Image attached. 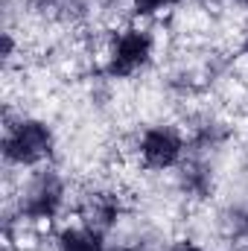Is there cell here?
Wrapping results in <instances>:
<instances>
[{"instance_id": "cell-1", "label": "cell", "mask_w": 248, "mask_h": 251, "mask_svg": "<svg viewBox=\"0 0 248 251\" xmlns=\"http://www.w3.org/2000/svg\"><path fill=\"white\" fill-rule=\"evenodd\" d=\"M56 134L44 120L24 117L6 128L3 137V158L15 167H38L53 155Z\"/></svg>"}, {"instance_id": "cell-2", "label": "cell", "mask_w": 248, "mask_h": 251, "mask_svg": "<svg viewBox=\"0 0 248 251\" xmlns=\"http://www.w3.org/2000/svg\"><path fill=\"white\" fill-rule=\"evenodd\" d=\"M152 50H155L152 32H146L140 26H125L111 38L105 73L111 79H128V76H134L137 70H143L149 64Z\"/></svg>"}, {"instance_id": "cell-3", "label": "cell", "mask_w": 248, "mask_h": 251, "mask_svg": "<svg viewBox=\"0 0 248 251\" xmlns=\"http://www.w3.org/2000/svg\"><path fill=\"white\" fill-rule=\"evenodd\" d=\"M64 204V181L59 173L41 170L29 178L26 190L21 193V216L29 222H50L59 216Z\"/></svg>"}, {"instance_id": "cell-4", "label": "cell", "mask_w": 248, "mask_h": 251, "mask_svg": "<svg viewBox=\"0 0 248 251\" xmlns=\"http://www.w3.org/2000/svg\"><path fill=\"white\" fill-rule=\"evenodd\" d=\"M187 149L184 134L175 126H152L137 140V155L146 170H173L181 164Z\"/></svg>"}, {"instance_id": "cell-5", "label": "cell", "mask_w": 248, "mask_h": 251, "mask_svg": "<svg viewBox=\"0 0 248 251\" xmlns=\"http://www.w3.org/2000/svg\"><path fill=\"white\" fill-rule=\"evenodd\" d=\"M123 216V196L117 190H94L82 204V222L97 231H111Z\"/></svg>"}, {"instance_id": "cell-6", "label": "cell", "mask_w": 248, "mask_h": 251, "mask_svg": "<svg viewBox=\"0 0 248 251\" xmlns=\"http://www.w3.org/2000/svg\"><path fill=\"white\" fill-rule=\"evenodd\" d=\"M56 251H105V234L85 222L64 228L56 240Z\"/></svg>"}, {"instance_id": "cell-7", "label": "cell", "mask_w": 248, "mask_h": 251, "mask_svg": "<svg viewBox=\"0 0 248 251\" xmlns=\"http://www.w3.org/2000/svg\"><path fill=\"white\" fill-rule=\"evenodd\" d=\"M178 3H181V0H128L131 15H137V18H152V15L167 12V9H173V6H178Z\"/></svg>"}, {"instance_id": "cell-8", "label": "cell", "mask_w": 248, "mask_h": 251, "mask_svg": "<svg viewBox=\"0 0 248 251\" xmlns=\"http://www.w3.org/2000/svg\"><path fill=\"white\" fill-rule=\"evenodd\" d=\"M181 184L190 193H196V196H204L210 190V176L201 167H190V170H184V176H181Z\"/></svg>"}, {"instance_id": "cell-9", "label": "cell", "mask_w": 248, "mask_h": 251, "mask_svg": "<svg viewBox=\"0 0 248 251\" xmlns=\"http://www.w3.org/2000/svg\"><path fill=\"white\" fill-rule=\"evenodd\" d=\"M167 251H204V249H201L198 243H193V240H175Z\"/></svg>"}, {"instance_id": "cell-10", "label": "cell", "mask_w": 248, "mask_h": 251, "mask_svg": "<svg viewBox=\"0 0 248 251\" xmlns=\"http://www.w3.org/2000/svg\"><path fill=\"white\" fill-rule=\"evenodd\" d=\"M240 50H243V56H248V32L243 35V44H240Z\"/></svg>"}, {"instance_id": "cell-11", "label": "cell", "mask_w": 248, "mask_h": 251, "mask_svg": "<svg viewBox=\"0 0 248 251\" xmlns=\"http://www.w3.org/2000/svg\"><path fill=\"white\" fill-rule=\"evenodd\" d=\"M204 3H219V0H204Z\"/></svg>"}, {"instance_id": "cell-12", "label": "cell", "mask_w": 248, "mask_h": 251, "mask_svg": "<svg viewBox=\"0 0 248 251\" xmlns=\"http://www.w3.org/2000/svg\"><path fill=\"white\" fill-rule=\"evenodd\" d=\"M240 3H248V0H240Z\"/></svg>"}]
</instances>
